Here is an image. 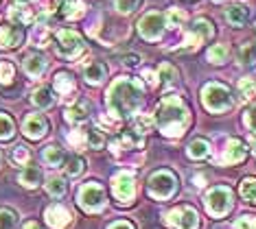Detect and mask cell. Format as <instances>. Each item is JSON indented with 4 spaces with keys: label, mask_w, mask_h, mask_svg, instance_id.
Listing matches in <instances>:
<instances>
[{
    "label": "cell",
    "mask_w": 256,
    "mask_h": 229,
    "mask_svg": "<svg viewBox=\"0 0 256 229\" xmlns=\"http://www.w3.org/2000/svg\"><path fill=\"white\" fill-rule=\"evenodd\" d=\"M31 39H33L36 46H46V42H48V28H46L44 24H38L36 31H33V35H31Z\"/></svg>",
    "instance_id": "41"
},
{
    "label": "cell",
    "mask_w": 256,
    "mask_h": 229,
    "mask_svg": "<svg viewBox=\"0 0 256 229\" xmlns=\"http://www.w3.org/2000/svg\"><path fill=\"white\" fill-rule=\"evenodd\" d=\"M14 133H16V125H14V120H11V116L0 114V140L14 138Z\"/></svg>",
    "instance_id": "33"
},
{
    "label": "cell",
    "mask_w": 256,
    "mask_h": 229,
    "mask_svg": "<svg viewBox=\"0 0 256 229\" xmlns=\"http://www.w3.org/2000/svg\"><path fill=\"white\" fill-rule=\"evenodd\" d=\"M248 157V146L246 142L241 140H230L228 142V149H226V155H224V164H238Z\"/></svg>",
    "instance_id": "17"
},
{
    "label": "cell",
    "mask_w": 256,
    "mask_h": 229,
    "mask_svg": "<svg viewBox=\"0 0 256 229\" xmlns=\"http://www.w3.org/2000/svg\"><path fill=\"white\" fill-rule=\"evenodd\" d=\"M166 225L173 229H197L200 227V216L193 208H176L164 214Z\"/></svg>",
    "instance_id": "9"
},
{
    "label": "cell",
    "mask_w": 256,
    "mask_h": 229,
    "mask_svg": "<svg viewBox=\"0 0 256 229\" xmlns=\"http://www.w3.org/2000/svg\"><path fill=\"white\" fill-rule=\"evenodd\" d=\"M84 76H86V81L92 83V85L103 83V81L108 79V66L101 63V61H90L88 66L84 68Z\"/></svg>",
    "instance_id": "19"
},
{
    "label": "cell",
    "mask_w": 256,
    "mask_h": 229,
    "mask_svg": "<svg viewBox=\"0 0 256 229\" xmlns=\"http://www.w3.org/2000/svg\"><path fill=\"white\" fill-rule=\"evenodd\" d=\"M68 142H70L74 149H86V146H88V131H81V129L70 131L68 133Z\"/></svg>",
    "instance_id": "34"
},
{
    "label": "cell",
    "mask_w": 256,
    "mask_h": 229,
    "mask_svg": "<svg viewBox=\"0 0 256 229\" xmlns=\"http://www.w3.org/2000/svg\"><path fill=\"white\" fill-rule=\"evenodd\" d=\"M246 125H248L250 131L256 133V105H254V107H250V109L246 111Z\"/></svg>",
    "instance_id": "46"
},
{
    "label": "cell",
    "mask_w": 256,
    "mask_h": 229,
    "mask_svg": "<svg viewBox=\"0 0 256 229\" xmlns=\"http://www.w3.org/2000/svg\"><path fill=\"white\" fill-rule=\"evenodd\" d=\"M140 0H114V7L118 13H132L134 9H138Z\"/></svg>",
    "instance_id": "42"
},
{
    "label": "cell",
    "mask_w": 256,
    "mask_h": 229,
    "mask_svg": "<svg viewBox=\"0 0 256 229\" xmlns=\"http://www.w3.org/2000/svg\"><path fill=\"white\" fill-rule=\"evenodd\" d=\"M22 2H24V0H22Z\"/></svg>",
    "instance_id": "53"
},
{
    "label": "cell",
    "mask_w": 256,
    "mask_h": 229,
    "mask_svg": "<svg viewBox=\"0 0 256 229\" xmlns=\"http://www.w3.org/2000/svg\"><path fill=\"white\" fill-rule=\"evenodd\" d=\"M178 177L171 173V170H158L154 173L147 181V192L158 201H164V199H171L178 192Z\"/></svg>",
    "instance_id": "4"
},
{
    "label": "cell",
    "mask_w": 256,
    "mask_h": 229,
    "mask_svg": "<svg viewBox=\"0 0 256 229\" xmlns=\"http://www.w3.org/2000/svg\"><path fill=\"white\" fill-rule=\"evenodd\" d=\"M22 229H42V227H40L38 223H33V221H31V223H26V225L22 227Z\"/></svg>",
    "instance_id": "50"
},
{
    "label": "cell",
    "mask_w": 256,
    "mask_h": 229,
    "mask_svg": "<svg viewBox=\"0 0 256 229\" xmlns=\"http://www.w3.org/2000/svg\"><path fill=\"white\" fill-rule=\"evenodd\" d=\"M14 162L16 164H28V157H31V153H28L26 146H16L14 149Z\"/></svg>",
    "instance_id": "43"
},
{
    "label": "cell",
    "mask_w": 256,
    "mask_h": 229,
    "mask_svg": "<svg viewBox=\"0 0 256 229\" xmlns=\"http://www.w3.org/2000/svg\"><path fill=\"white\" fill-rule=\"evenodd\" d=\"M110 229H134L132 223H127V221H116L110 225Z\"/></svg>",
    "instance_id": "49"
},
{
    "label": "cell",
    "mask_w": 256,
    "mask_h": 229,
    "mask_svg": "<svg viewBox=\"0 0 256 229\" xmlns=\"http://www.w3.org/2000/svg\"><path fill=\"white\" fill-rule=\"evenodd\" d=\"M0 166H2V153H0Z\"/></svg>",
    "instance_id": "51"
},
{
    "label": "cell",
    "mask_w": 256,
    "mask_h": 229,
    "mask_svg": "<svg viewBox=\"0 0 256 229\" xmlns=\"http://www.w3.org/2000/svg\"><path fill=\"white\" fill-rule=\"evenodd\" d=\"M33 103H36L40 109L50 107V105L55 103V96H53V92H50V87H40V90L33 92Z\"/></svg>",
    "instance_id": "25"
},
{
    "label": "cell",
    "mask_w": 256,
    "mask_h": 229,
    "mask_svg": "<svg viewBox=\"0 0 256 229\" xmlns=\"http://www.w3.org/2000/svg\"><path fill=\"white\" fill-rule=\"evenodd\" d=\"M24 72L31 74V76H42L44 70L48 68V61H46L44 55H40V52H33V55H26L24 57Z\"/></svg>",
    "instance_id": "18"
},
{
    "label": "cell",
    "mask_w": 256,
    "mask_h": 229,
    "mask_svg": "<svg viewBox=\"0 0 256 229\" xmlns=\"http://www.w3.org/2000/svg\"><path fill=\"white\" fill-rule=\"evenodd\" d=\"M142 76H144V79L149 81L151 85H158V74H156L154 70H144V72H142Z\"/></svg>",
    "instance_id": "48"
},
{
    "label": "cell",
    "mask_w": 256,
    "mask_h": 229,
    "mask_svg": "<svg viewBox=\"0 0 256 229\" xmlns=\"http://www.w3.org/2000/svg\"><path fill=\"white\" fill-rule=\"evenodd\" d=\"M7 15H9V20L14 22V24H20V26H24V24H31L33 20H36V15H33V11L28 4H24L20 0V2H16V4H11L9 11H7Z\"/></svg>",
    "instance_id": "15"
},
{
    "label": "cell",
    "mask_w": 256,
    "mask_h": 229,
    "mask_svg": "<svg viewBox=\"0 0 256 229\" xmlns=\"http://www.w3.org/2000/svg\"><path fill=\"white\" fill-rule=\"evenodd\" d=\"M166 17V26H171V28H178L180 24H182V22L186 20V13L184 11H180V9H168V13L164 15Z\"/></svg>",
    "instance_id": "36"
},
{
    "label": "cell",
    "mask_w": 256,
    "mask_h": 229,
    "mask_svg": "<svg viewBox=\"0 0 256 229\" xmlns=\"http://www.w3.org/2000/svg\"><path fill=\"white\" fill-rule=\"evenodd\" d=\"M42 160L46 162V166H60L66 160V155H64L62 149H57V146H46L42 151Z\"/></svg>",
    "instance_id": "24"
},
{
    "label": "cell",
    "mask_w": 256,
    "mask_h": 229,
    "mask_svg": "<svg viewBox=\"0 0 256 229\" xmlns=\"http://www.w3.org/2000/svg\"><path fill=\"white\" fill-rule=\"evenodd\" d=\"M55 42H57V52H60L62 57H66V59H77L86 48L81 35L70 31V28H64V31L57 33Z\"/></svg>",
    "instance_id": "6"
},
{
    "label": "cell",
    "mask_w": 256,
    "mask_h": 229,
    "mask_svg": "<svg viewBox=\"0 0 256 229\" xmlns=\"http://www.w3.org/2000/svg\"><path fill=\"white\" fill-rule=\"evenodd\" d=\"M144 96V87L138 79H116L108 92V105L110 111L118 118H127L138 111Z\"/></svg>",
    "instance_id": "1"
},
{
    "label": "cell",
    "mask_w": 256,
    "mask_h": 229,
    "mask_svg": "<svg viewBox=\"0 0 256 229\" xmlns=\"http://www.w3.org/2000/svg\"><path fill=\"white\" fill-rule=\"evenodd\" d=\"M118 122H120L118 116H114V114H103L101 118H98V127L106 129V131H116V129H118Z\"/></svg>",
    "instance_id": "40"
},
{
    "label": "cell",
    "mask_w": 256,
    "mask_h": 229,
    "mask_svg": "<svg viewBox=\"0 0 256 229\" xmlns=\"http://www.w3.org/2000/svg\"><path fill=\"white\" fill-rule=\"evenodd\" d=\"M238 96L243 101H254L256 98V83L252 79H241L238 81Z\"/></svg>",
    "instance_id": "29"
},
{
    "label": "cell",
    "mask_w": 256,
    "mask_h": 229,
    "mask_svg": "<svg viewBox=\"0 0 256 229\" xmlns=\"http://www.w3.org/2000/svg\"><path fill=\"white\" fill-rule=\"evenodd\" d=\"M40 181H42V170L38 166H26L20 173V184L24 188H38Z\"/></svg>",
    "instance_id": "22"
},
{
    "label": "cell",
    "mask_w": 256,
    "mask_h": 229,
    "mask_svg": "<svg viewBox=\"0 0 256 229\" xmlns=\"http://www.w3.org/2000/svg\"><path fill=\"white\" fill-rule=\"evenodd\" d=\"M22 131H24L26 138L40 140V138L46 136V131H48V120H46L42 114H31V116H26V118H24Z\"/></svg>",
    "instance_id": "12"
},
{
    "label": "cell",
    "mask_w": 256,
    "mask_h": 229,
    "mask_svg": "<svg viewBox=\"0 0 256 229\" xmlns=\"http://www.w3.org/2000/svg\"><path fill=\"white\" fill-rule=\"evenodd\" d=\"M66 120L72 122V125H81V122H86V120H88V105H84V103L68 105Z\"/></svg>",
    "instance_id": "21"
},
{
    "label": "cell",
    "mask_w": 256,
    "mask_h": 229,
    "mask_svg": "<svg viewBox=\"0 0 256 229\" xmlns=\"http://www.w3.org/2000/svg\"><path fill=\"white\" fill-rule=\"evenodd\" d=\"M132 129L144 136L147 131H151V118H149V116H142V114L134 116V125H132Z\"/></svg>",
    "instance_id": "39"
},
{
    "label": "cell",
    "mask_w": 256,
    "mask_h": 229,
    "mask_svg": "<svg viewBox=\"0 0 256 229\" xmlns=\"http://www.w3.org/2000/svg\"><path fill=\"white\" fill-rule=\"evenodd\" d=\"M234 229H256V219L254 216H241L234 223Z\"/></svg>",
    "instance_id": "45"
},
{
    "label": "cell",
    "mask_w": 256,
    "mask_h": 229,
    "mask_svg": "<svg viewBox=\"0 0 256 229\" xmlns=\"http://www.w3.org/2000/svg\"><path fill=\"white\" fill-rule=\"evenodd\" d=\"M57 15L64 17V20H77V17L84 15V2L81 0H60Z\"/></svg>",
    "instance_id": "16"
},
{
    "label": "cell",
    "mask_w": 256,
    "mask_h": 229,
    "mask_svg": "<svg viewBox=\"0 0 256 229\" xmlns=\"http://www.w3.org/2000/svg\"><path fill=\"white\" fill-rule=\"evenodd\" d=\"M212 35H214L212 24H210L208 20H204V17H200V20H195V22H193L190 31L186 33V37H184V48L195 50L200 44L208 42V39H210Z\"/></svg>",
    "instance_id": "10"
},
{
    "label": "cell",
    "mask_w": 256,
    "mask_h": 229,
    "mask_svg": "<svg viewBox=\"0 0 256 229\" xmlns=\"http://www.w3.org/2000/svg\"><path fill=\"white\" fill-rule=\"evenodd\" d=\"M232 203H234V197H232V190L228 186H217L206 195V210L217 219L230 212Z\"/></svg>",
    "instance_id": "5"
},
{
    "label": "cell",
    "mask_w": 256,
    "mask_h": 229,
    "mask_svg": "<svg viewBox=\"0 0 256 229\" xmlns=\"http://www.w3.org/2000/svg\"><path fill=\"white\" fill-rule=\"evenodd\" d=\"M254 151H256V149H254Z\"/></svg>",
    "instance_id": "54"
},
{
    "label": "cell",
    "mask_w": 256,
    "mask_h": 229,
    "mask_svg": "<svg viewBox=\"0 0 256 229\" xmlns=\"http://www.w3.org/2000/svg\"><path fill=\"white\" fill-rule=\"evenodd\" d=\"M208 153H210V144L206 140H193L188 146V155L193 160H204V157H208Z\"/></svg>",
    "instance_id": "26"
},
{
    "label": "cell",
    "mask_w": 256,
    "mask_h": 229,
    "mask_svg": "<svg viewBox=\"0 0 256 229\" xmlns=\"http://www.w3.org/2000/svg\"><path fill=\"white\" fill-rule=\"evenodd\" d=\"M64 162H66L64 168H66V173L70 175V177H77V175H81L86 170V162H84V157H79V155H72Z\"/></svg>",
    "instance_id": "28"
},
{
    "label": "cell",
    "mask_w": 256,
    "mask_h": 229,
    "mask_svg": "<svg viewBox=\"0 0 256 229\" xmlns=\"http://www.w3.org/2000/svg\"><path fill=\"white\" fill-rule=\"evenodd\" d=\"M226 15H228V22L232 26H246L250 20V9L246 4H232Z\"/></svg>",
    "instance_id": "20"
},
{
    "label": "cell",
    "mask_w": 256,
    "mask_h": 229,
    "mask_svg": "<svg viewBox=\"0 0 256 229\" xmlns=\"http://www.w3.org/2000/svg\"><path fill=\"white\" fill-rule=\"evenodd\" d=\"M238 61H241L243 66H252L256 61V44L254 42H248L238 48Z\"/></svg>",
    "instance_id": "27"
},
{
    "label": "cell",
    "mask_w": 256,
    "mask_h": 229,
    "mask_svg": "<svg viewBox=\"0 0 256 229\" xmlns=\"http://www.w3.org/2000/svg\"><path fill=\"white\" fill-rule=\"evenodd\" d=\"M24 39V31L20 28V24H7L0 26V48H16V46L22 44Z\"/></svg>",
    "instance_id": "13"
},
{
    "label": "cell",
    "mask_w": 256,
    "mask_h": 229,
    "mask_svg": "<svg viewBox=\"0 0 256 229\" xmlns=\"http://www.w3.org/2000/svg\"><path fill=\"white\" fill-rule=\"evenodd\" d=\"M241 197L246 199L248 203L256 205V179L254 177H248L241 181Z\"/></svg>",
    "instance_id": "30"
},
{
    "label": "cell",
    "mask_w": 256,
    "mask_h": 229,
    "mask_svg": "<svg viewBox=\"0 0 256 229\" xmlns=\"http://www.w3.org/2000/svg\"><path fill=\"white\" fill-rule=\"evenodd\" d=\"M18 216L11 210H0V229H16Z\"/></svg>",
    "instance_id": "38"
},
{
    "label": "cell",
    "mask_w": 256,
    "mask_h": 229,
    "mask_svg": "<svg viewBox=\"0 0 256 229\" xmlns=\"http://www.w3.org/2000/svg\"><path fill=\"white\" fill-rule=\"evenodd\" d=\"M55 90L62 94V96H68V94L74 92V79L68 72H57L55 74Z\"/></svg>",
    "instance_id": "23"
},
{
    "label": "cell",
    "mask_w": 256,
    "mask_h": 229,
    "mask_svg": "<svg viewBox=\"0 0 256 229\" xmlns=\"http://www.w3.org/2000/svg\"><path fill=\"white\" fill-rule=\"evenodd\" d=\"M112 190H114V197L118 199L123 205L130 203L134 199V192H136V181H134V175L127 173V170L116 173L114 179H112Z\"/></svg>",
    "instance_id": "11"
},
{
    "label": "cell",
    "mask_w": 256,
    "mask_h": 229,
    "mask_svg": "<svg viewBox=\"0 0 256 229\" xmlns=\"http://www.w3.org/2000/svg\"><path fill=\"white\" fill-rule=\"evenodd\" d=\"M79 205L84 210H88V212H98V210L106 205V190H103L98 184H94V181H90V184H86L84 188L79 190Z\"/></svg>",
    "instance_id": "7"
},
{
    "label": "cell",
    "mask_w": 256,
    "mask_h": 229,
    "mask_svg": "<svg viewBox=\"0 0 256 229\" xmlns=\"http://www.w3.org/2000/svg\"><path fill=\"white\" fill-rule=\"evenodd\" d=\"M188 114L190 111L182 98L176 96V94H166L158 103V107H156L154 120L164 136L178 138L186 131V125H188V120H190Z\"/></svg>",
    "instance_id": "2"
},
{
    "label": "cell",
    "mask_w": 256,
    "mask_h": 229,
    "mask_svg": "<svg viewBox=\"0 0 256 229\" xmlns=\"http://www.w3.org/2000/svg\"><path fill=\"white\" fill-rule=\"evenodd\" d=\"M226 59H228V46L226 44H214L208 50V61L210 63H224Z\"/></svg>",
    "instance_id": "32"
},
{
    "label": "cell",
    "mask_w": 256,
    "mask_h": 229,
    "mask_svg": "<svg viewBox=\"0 0 256 229\" xmlns=\"http://www.w3.org/2000/svg\"><path fill=\"white\" fill-rule=\"evenodd\" d=\"M166 28V17L158 13V11H151L140 20V24H138V31L144 39H149V42H158L162 37V33H164Z\"/></svg>",
    "instance_id": "8"
},
{
    "label": "cell",
    "mask_w": 256,
    "mask_h": 229,
    "mask_svg": "<svg viewBox=\"0 0 256 229\" xmlns=\"http://www.w3.org/2000/svg\"><path fill=\"white\" fill-rule=\"evenodd\" d=\"M123 61H125L127 68H134V66H138V63H140V55H125Z\"/></svg>",
    "instance_id": "47"
},
{
    "label": "cell",
    "mask_w": 256,
    "mask_h": 229,
    "mask_svg": "<svg viewBox=\"0 0 256 229\" xmlns=\"http://www.w3.org/2000/svg\"><path fill=\"white\" fill-rule=\"evenodd\" d=\"M202 103L206 105L208 111L221 114V111H228L232 107V94L221 83H208L202 90Z\"/></svg>",
    "instance_id": "3"
},
{
    "label": "cell",
    "mask_w": 256,
    "mask_h": 229,
    "mask_svg": "<svg viewBox=\"0 0 256 229\" xmlns=\"http://www.w3.org/2000/svg\"><path fill=\"white\" fill-rule=\"evenodd\" d=\"M70 212H68L66 208H64L62 203H53L48 210H46V223H48L53 229H64L70 223Z\"/></svg>",
    "instance_id": "14"
},
{
    "label": "cell",
    "mask_w": 256,
    "mask_h": 229,
    "mask_svg": "<svg viewBox=\"0 0 256 229\" xmlns=\"http://www.w3.org/2000/svg\"><path fill=\"white\" fill-rule=\"evenodd\" d=\"M46 192H48L50 197H55V199L64 197V195H66V181H64L62 177L48 179V184H46Z\"/></svg>",
    "instance_id": "31"
},
{
    "label": "cell",
    "mask_w": 256,
    "mask_h": 229,
    "mask_svg": "<svg viewBox=\"0 0 256 229\" xmlns=\"http://www.w3.org/2000/svg\"><path fill=\"white\" fill-rule=\"evenodd\" d=\"M14 74H16V68H14V63L11 61H0V83H11L14 81Z\"/></svg>",
    "instance_id": "37"
},
{
    "label": "cell",
    "mask_w": 256,
    "mask_h": 229,
    "mask_svg": "<svg viewBox=\"0 0 256 229\" xmlns=\"http://www.w3.org/2000/svg\"><path fill=\"white\" fill-rule=\"evenodd\" d=\"M158 79H162V83H176L178 81V70L171 66V63H162Z\"/></svg>",
    "instance_id": "35"
},
{
    "label": "cell",
    "mask_w": 256,
    "mask_h": 229,
    "mask_svg": "<svg viewBox=\"0 0 256 229\" xmlns=\"http://www.w3.org/2000/svg\"><path fill=\"white\" fill-rule=\"evenodd\" d=\"M103 142H106V140H103L101 133L94 131V129H90L88 131V149H101Z\"/></svg>",
    "instance_id": "44"
},
{
    "label": "cell",
    "mask_w": 256,
    "mask_h": 229,
    "mask_svg": "<svg viewBox=\"0 0 256 229\" xmlns=\"http://www.w3.org/2000/svg\"><path fill=\"white\" fill-rule=\"evenodd\" d=\"M214 2H221V0H214Z\"/></svg>",
    "instance_id": "52"
}]
</instances>
